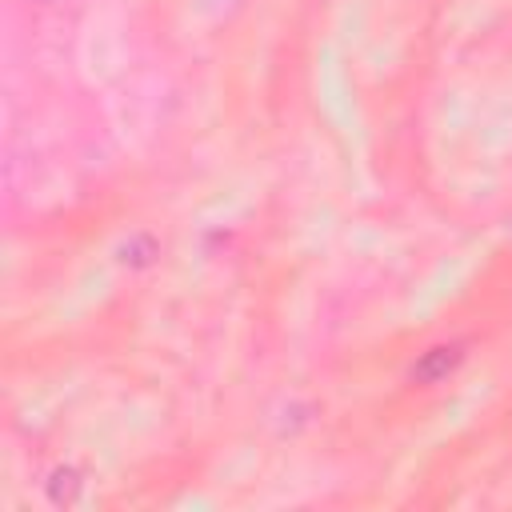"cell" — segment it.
Listing matches in <instances>:
<instances>
[{
  "instance_id": "6da1fadb",
  "label": "cell",
  "mask_w": 512,
  "mask_h": 512,
  "mask_svg": "<svg viewBox=\"0 0 512 512\" xmlns=\"http://www.w3.org/2000/svg\"><path fill=\"white\" fill-rule=\"evenodd\" d=\"M456 364V348H436V356H432V364H420L416 368V376L420 380H436L440 372H448Z\"/></svg>"
}]
</instances>
